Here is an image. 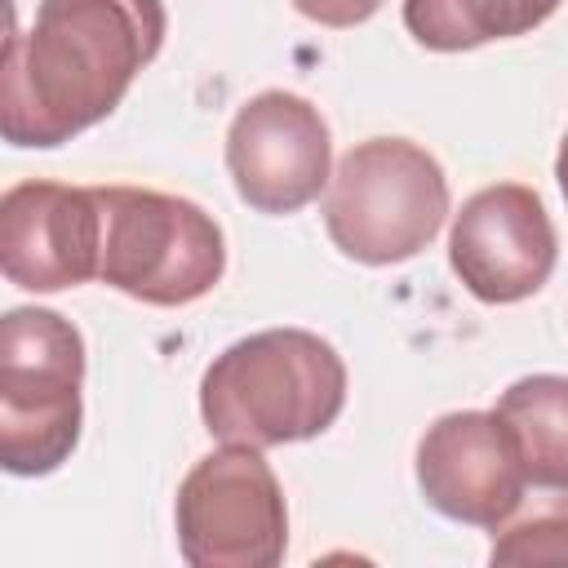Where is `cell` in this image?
<instances>
[{
	"instance_id": "1",
	"label": "cell",
	"mask_w": 568,
	"mask_h": 568,
	"mask_svg": "<svg viewBox=\"0 0 568 568\" xmlns=\"http://www.w3.org/2000/svg\"><path fill=\"white\" fill-rule=\"evenodd\" d=\"M164 0H40L31 31L9 27L0 133L9 146H62L106 120L164 44Z\"/></svg>"
},
{
	"instance_id": "2",
	"label": "cell",
	"mask_w": 568,
	"mask_h": 568,
	"mask_svg": "<svg viewBox=\"0 0 568 568\" xmlns=\"http://www.w3.org/2000/svg\"><path fill=\"white\" fill-rule=\"evenodd\" d=\"M346 404V364L311 328L231 342L200 382V417L222 444L280 448L324 435Z\"/></svg>"
},
{
	"instance_id": "3",
	"label": "cell",
	"mask_w": 568,
	"mask_h": 568,
	"mask_svg": "<svg viewBox=\"0 0 568 568\" xmlns=\"http://www.w3.org/2000/svg\"><path fill=\"white\" fill-rule=\"evenodd\" d=\"M84 337L44 306H13L0 320V466L53 475L80 444Z\"/></svg>"
},
{
	"instance_id": "4",
	"label": "cell",
	"mask_w": 568,
	"mask_h": 568,
	"mask_svg": "<svg viewBox=\"0 0 568 568\" xmlns=\"http://www.w3.org/2000/svg\"><path fill=\"white\" fill-rule=\"evenodd\" d=\"M448 217V178L439 160L408 138L355 142L324 195V226L337 253L364 266L417 257Z\"/></svg>"
},
{
	"instance_id": "5",
	"label": "cell",
	"mask_w": 568,
	"mask_h": 568,
	"mask_svg": "<svg viewBox=\"0 0 568 568\" xmlns=\"http://www.w3.org/2000/svg\"><path fill=\"white\" fill-rule=\"evenodd\" d=\"M98 200L102 284L146 306H186L213 293L226 271V240L213 213L151 186H98Z\"/></svg>"
},
{
	"instance_id": "6",
	"label": "cell",
	"mask_w": 568,
	"mask_h": 568,
	"mask_svg": "<svg viewBox=\"0 0 568 568\" xmlns=\"http://www.w3.org/2000/svg\"><path fill=\"white\" fill-rule=\"evenodd\" d=\"M173 524L191 568H275L288 550L284 488L253 444L200 457L178 488Z\"/></svg>"
},
{
	"instance_id": "7",
	"label": "cell",
	"mask_w": 568,
	"mask_h": 568,
	"mask_svg": "<svg viewBox=\"0 0 568 568\" xmlns=\"http://www.w3.org/2000/svg\"><path fill=\"white\" fill-rule=\"evenodd\" d=\"M226 169L248 209L271 217L306 209L333 178V142L320 106L288 89L253 93L226 129Z\"/></svg>"
},
{
	"instance_id": "8",
	"label": "cell",
	"mask_w": 568,
	"mask_h": 568,
	"mask_svg": "<svg viewBox=\"0 0 568 568\" xmlns=\"http://www.w3.org/2000/svg\"><path fill=\"white\" fill-rule=\"evenodd\" d=\"M559 257L555 222L541 195L524 182H497L475 191L448 231V266L470 297L510 306L532 297Z\"/></svg>"
},
{
	"instance_id": "9",
	"label": "cell",
	"mask_w": 568,
	"mask_h": 568,
	"mask_svg": "<svg viewBox=\"0 0 568 568\" xmlns=\"http://www.w3.org/2000/svg\"><path fill=\"white\" fill-rule=\"evenodd\" d=\"M0 271L27 293H58L102 271L98 186L18 182L0 200Z\"/></svg>"
},
{
	"instance_id": "10",
	"label": "cell",
	"mask_w": 568,
	"mask_h": 568,
	"mask_svg": "<svg viewBox=\"0 0 568 568\" xmlns=\"http://www.w3.org/2000/svg\"><path fill=\"white\" fill-rule=\"evenodd\" d=\"M417 488L457 524L497 528L524 506V462L497 413H444L417 439Z\"/></svg>"
},
{
	"instance_id": "11",
	"label": "cell",
	"mask_w": 568,
	"mask_h": 568,
	"mask_svg": "<svg viewBox=\"0 0 568 568\" xmlns=\"http://www.w3.org/2000/svg\"><path fill=\"white\" fill-rule=\"evenodd\" d=\"M493 413L506 422L528 484L568 488V377L564 373L519 377L501 390Z\"/></svg>"
},
{
	"instance_id": "12",
	"label": "cell",
	"mask_w": 568,
	"mask_h": 568,
	"mask_svg": "<svg viewBox=\"0 0 568 568\" xmlns=\"http://www.w3.org/2000/svg\"><path fill=\"white\" fill-rule=\"evenodd\" d=\"M564 0H404V27L422 49L462 53L537 31Z\"/></svg>"
},
{
	"instance_id": "13",
	"label": "cell",
	"mask_w": 568,
	"mask_h": 568,
	"mask_svg": "<svg viewBox=\"0 0 568 568\" xmlns=\"http://www.w3.org/2000/svg\"><path fill=\"white\" fill-rule=\"evenodd\" d=\"M488 564L501 568H537V564H555L568 568V488H546L541 497H532V506L506 524L493 528V546H488Z\"/></svg>"
},
{
	"instance_id": "14",
	"label": "cell",
	"mask_w": 568,
	"mask_h": 568,
	"mask_svg": "<svg viewBox=\"0 0 568 568\" xmlns=\"http://www.w3.org/2000/svg\"><path fill=\"white\" fill-rule=\"evenodd\" d=\"M386 0H293V9L320 27H359L368 22Z\"/></svg>"
},
{
	"instance_id": "15",
	"label": "cell",
	"mask_w": 568,
	"mask_h": 568,
	"mask_svg": "<svg viewBox=\"0 0 568 568\" xmlns=\"http://www.w3.org/2000/svg\"><path fill=\"white\" fill-rule=\"evenodd\" d=\"M555 178H559V186H564V200H568V133H564V142H559V155H555Z\"/></svg>"
}]
</instances>
